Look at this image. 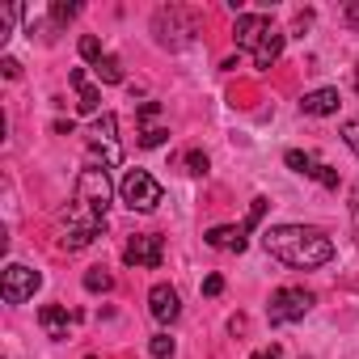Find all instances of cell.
<instances>
[{"mask_svg": "<svg viewBox=\"0 0 359 359\" xmlns=\"http://www.w3.org/2000/svg\"><path fill=\"white\" fill-rule=\"evenodd\" d=\"M165 140H169L165 127H144V131H140V144H144V148H156V144H165Z\"/></svg>", "mask_w": 359, "mask_h": 359, "instance_id": "obj_22", "label": "cell"}, {"mask_svg": "<svg viewBox=\"0 0 359 359\" xmlns=\"http://www.w3.org/2000/svg\"><path fill=\"white\" fill-rule=\"evenodd\" d=\"M102 161V169L106 165H118L123 161V148H118V118L106 110L102 118H97V127H93V144H89V165H97Z\"/></svg>", "mask_w": 359, "mask_h": 359, "instance_id": "obj_6", "label": "cell"}, {"mask_svg": "<svg viewBox=\"0 0 359 359\" xmlns=\"http://www.w3.org/2000/svg\"><path fill=\"white\" fill-rule=\"evenodd\" d=\"M279 55H283V34H279V30H271V34H266V43L254 51V64H258V68H271Z\"/></svg>", "mask_w": 359, "mask_h": 359, "instance_id": "obj_15", "label": "cell"}, {"mask_svg": "<svg viewBox=\"0 0 359 359\" xmlns=\"http://www.w3.org/2000/svg\"><path fill=\"white\" fill-rule=\"evenodd\" d=\"M148 313H152L161 325H169V321H177V313H182V300H177V292H173L169 283H156V287L148 292Z\"/></svg>", "mask_w": 359, "mask_h": 359, "instance_id": "obj_10", "label": "cell"}, {"mask_svg": "<svg viewBox=\"0 0 359 359\" xmlns=\"http://www.w3.org/2000/svg\"><path fill=\"white\" fill-rule=\"evenodd\" d=\"M39 325L47 330V338L64 342V338H68V309H64V304H43V309H39Z\"/></svg>", "mask_w": 359, "mask_h": 359, "instance_id": "obj_12", "label": "cell"}, {"mask_svg": "<svg viewBox=\"0 0 359 359\" xmlns=\"http://www.w3.org/2000/svg\"><path fill=\"white\" fill-rule=\"evenodd\" d=\"M118 199H123L131 212H152V208L165 199V191H161V182H156L148 169H127L123 182H118Z\"/></svg>", "mask_w": 359, "mask_h": 359, "instance_id": "obj_3", "label": "cell"}, {"mask_svg": "<svg viewBox=\"0 0 359 359\" xmlns=\"http://www.w3.org/2000/svg\"><path fill=\"white\" fill-rule=\"evenodd\" d=\"M262 250L296 271H313V266H325L334 258V241L321 233V229H309V224H279V229H266L262 233Z\"/></svg>", "mask_w": 359, "mask_h": 359, "instance_id": "obj_2", "label": "cell"}, {"mask_svg": "<svg viewBox=\"0 0 359 359\" xmlns=\"http://www.w3.org/2000/svg\"><path fill=\"white\" fill-rule=\"evenodd\" d=\"M283 161H287V169H296V173H304V177H313V169H317V161H313L309 152H300V148H292Z\"/></svg>", "mask_w": 359, "mask_h": 359, "instance_id": "obj_17", "label": "cell"}, {"mask_svg": "<svg viewBox=\"0 0 359 359\" xmlns=\"http://www.w3.org/2000/svg\"><path fill=\"white\" fill-rule=\"evenodd\" d=\"M338 106H342L338 89H313V93H304V102H300V110H304V114H313V118L338 114Z\"/></svg>", "mask_w": 359, "mask_h": 359, "instance_id": "obj_11", "label": "cell"}, {"mask_svg": "<svg viewBox=\"0 0 359 359\" xmlns=\"http://www.w3.org/2000/svg\"><path fill=\"white\" fill-rule=\"evenodd\" d=\"M110 177L102 165H89L81 169L76 177V191H72V208L64 216V237L60 245L64 250H85L102 229H106V208H110Z\"/></svg>", "mask_w": 359, "mask_h": 359, "instance_id": "obj_1", "label": "cell"}, {"mask_svg": "<svg viewBox=\"0 0 359 359\" xmlns=\"http://www.w3.org/2000/svg\"><path fill=\"white\" fill-rule=\"evenodd\" d=\"M342 22H346L351 30H359V0H351V5L342 9Z\"/></svg>", "mask_w": 359, "mask_h": 359, "instance_id": "obj_27", "label": "cell"}, {"mask_svg": "<svg viewBox=\"0 0 359 359\" xmlns=\"http://www.w3.org/2000/svg\"><path fill=\"white\" fill-rule=\"evenodd\" d=\"M81 60H89V64H97V60H102V43H97L93 34H85V39H81Z\"/></svg>", "mask_w": 359, "mask_h": 359, "instance_id": "obj_21", "label": "cell"}, {"mask_svg": "<svg viewBox=\"0 0 359 359\" xmlns=\"http://www.w3.org/2000/svg\"><path fill=\"white\" fill-rule=\"evenodd\" d=\"M152 34H156L161 47H187L191 34H195V18H191L187 9H177V5L156 9V18H152Z\"/></svg>", "mask_w": 359, "mask_h": 359, "instance_id": "obj_4", "label": "cell"}, {"mask_svg": "<svg viewBox=\"0 0 359 359\" xmlns=\"http://www.w3.org/2000/svg\"><path fill=\"white\" fill-rule=\"evenodd\" d=\"M39 287H43V275H39V271H30V266H22V262H13V266L5 271L0 296H5V304H26Z\"/></svg>", "mask_w": 359, "mask_h": 359, "instance_id": "obj_7", "label": "cell"}, {"mask_svg": "<svg viewBox=\"0 0 359 359\" xmlns=\"http://www.w3.org/2000/svg\"><path fill=\"white\" fill-rule=\"evenodd\" d=\"M279 355H283V351H279V346H275V342H271V346H262V351H258V355H254V359H279Z\"/></svg>", "mask_w": 359, "mask_h": 359, "instance_id": "obj_31", "label": "cell"}, {"mask_svg": "<svg viewBox=\"0 0 359 359\" xmlns=\"http://www.w3.org/2000/svg\"><path fill=\"white\" fill-rule=\"evenodd\" d=\"M110 287H114V279L106 271H89L85 275V292H110Z\"/></svg>", "mask_w": 359, "mask_h": 359, "instance_id": "obj_19", "label": "cell"}, {"mask_svg": "<svg viewBox=\"0 0 359 359\" xmlns=\"http://www.w3.org/2000/svg\"><path fill=\"white\" fill-rule=\"evenodd\" d=\"M165 258V241L156 233H144V237H131L127 250H123V262L127 266H144V271H156Z\"/></svg>", "mask_w": 359, "mask_h": 359, "instance_id": "obj_8", "label": "cell"}, {"mask_svg": "<svg viewBox=\"0 0 359 359\" xmlns=\"http://www.w3.org/2000/svg\"><path fill=\"white\" fill-rule=\"evenodd\" d=\"M97 76H102L106 85H118V81H123V64H118L114 55H102V60H97Z\"/></svg>", "mask_w": 359, "mask_h": 359, "instance_id": "obj_16", "label": "cell"}, {"mask_svg": "<svg viewBox=\"0 0 359 359\" xmlns=\"http://www.w3.org/2000/svg\"><path fill=\"white\" fill-rule=\"evenodd\" d=\"M262 216H266V199H254V208H250V216H245V224H241V229L250 233V229H254V224H258Z\"/></svg>", "mask_w": 359, "mask_h": 359, "instance_id": "obj_24", "label": "cell"}, {"mask_svg": "<svg viewBox=\"0 0 359 359\" xmlns=\"http://www.w3.org/2000/svg\"><path fill=\"white\" fill-rule=\"evenodd\" d=\"M89 359H93V355H89Z\"/></svg>", "mask_w": 359, "mask_h": 359, "instance_id": "obj_33", "label": "cell"}, {"mask_svg": "<svg viewBox=\"0 0 359 359\" xmlns=\"http://www.w3.org/2000/svg\"><path fill=\"white\" fill-rule=\"evenodd\" d=\"M68 81L81 89V97H76V110H81V114H97V106H102V93H97V89L85 81V68H72V72H68Z\"/></svg>", "mask_w": 359, "mask_h": 359, "instance_id": "obj_13", "label": "cell"}, {"mask_svg": "<svg viewBox=\"0 0 359 359\" xmlns=\"http://www.w3.org/2000/svg\"><path fill=\"white\" fill-rule=\"evenodd\" d=\"M351 220H355V237H359V187L351 191Z\"/></svg>", "mask_w": 359, "mask_h": 359, "instance_id": "obj_30", "label": "cell"}, {"mask_svg": "<svg viewBox=\"0 0 359 359\" xmlns=\"http://www.w3.org/2000/svg\"><path fill=\"white\" fill-rule=\"evenodd\" d=\"M275 26H271V18H262V13H241L237 18V26H233V39H237V47L241 51H258L262 43H266V34H271Z\"/></svg>", "mask_w": 359, "mask_h": 359, "instance_id": "obj_9", "label": "cell"}, {"mask_svg": "<svg viewBox=\"0 0 359 359\" xmlns=\"http://www.w3.org/2000/svg\"><path fill=\"white\" fill-rule=\"evenodd\" d=\"M76 13H81V5H76V0H68V5H64V0H55V5H51V22H55V26L72 22Z\"/></svg>", "mask_w": 359, "mask_h": 359, "instance_id": "obj_18", "label": "cell"}, {"mask_svg": "<svg viewBox=\"0 0 359 359\" xmlns=\"http://www.w3.org/2000/svg\"><path fill=\"white\" fill-rule=\"evenodd\" d=\"M148 351H152V359H169V355H173V338H169V334H156V338L148 342Z\"/></svg>", "mask_w": 359, "mask_h": 359, "instance_id": "obj_20", "label": "cell"}, {"mask_svg": "<svg viewBox=\"0 0 359 359\" xmlns=\"http://www.w3.org/2000/svg\"><path fill=\"white\" fill-rule=\"evenodd\" d=\"M208 245H212V250H233V254H241V250H245V229H233V224L208 229Z\"/></svg>", "mask_w": 359, "mask_h": 359, "instance_id": "obj_14", "label": "cell"}, {"mask_svg": "<svg viewBox=\"0 0 359 359\" xmlns=\"http://www.w3.org/2000/svg\"><path fill=\"white\" fill-rule=\"evenodd\" d=\"M187 173H208V152H187Z\"/></svg>", "mask_w": 359, "mask_h": 359, "instance_id": "obj_23", "label": "cell"}, {"mask_svg": "<svg viewBox=\"0 0 359 359\" xmlns=\"http://www.w3.org/2000/svg\"><path fill=\"white\" fill-rule=\"evenodd\" d=\"M342 140H346V144H351V152L359 156V118H351V123L342 127Z\"/></svg>", "mask_w": 359, "mask_h": 359, "instance_id": "obj_25", "label": "cell"}, {"mask_svg": "<svg viewBox=\"0 0 359 359\" xmlns=\"http://www.w3.org/2000/svg\"><path fill=\"white\" fill-rule=\"evenodd\" d=\"M313 304H317L313 292H304V287H279V292L271 296L266 317H271V325H292V321H304Z\"/></svg>", "mask_w": 359, "mask_h": 359, "instance_id": "obj_5", "label": "cell"}, {"mask_svg": "<svg viewBox=\"0 0 359 359\" xmlns=\"http://www.w3.org/2000/svg\"><path fill=\"white\" fill-rule=\"evenodd\" d=\"M0 68H5V76H9V81H18V76H22V64H18V60H9V55L0 60Z\"/></svg>", "mask_w": 359, "mask_h": 359, "instance_id": "obj_29", "label": "cell"}, {"mask_svg": "<svg viewBox=\"0 0 359 359\" xmlns=\"http://www.w3.org/2000/svg\"><path fill=\"white\" fill-rule=\"evenodd\" d=\"M156 110H161L156 102H144V106H140V118H156Z\"/></svg>", "mask_w": 359, "mask_h": 359, "instance_id": "obj_32", "label": "cell"}, {"mask_svg": "<svg viewBox=\"0 0 359 359\" xmlns=\"http://www.w3.org/2000/svg\"><path fill=\"white\" fill-rule=\"evenodd\" d=\"M220 292H224V279L220 275H208L203 279V296H220Z\"/></svg>", "mask_w": 359, "mask_h": 359, "instance_id": "obj_28", "label": "cell"}, {"mask_svg": "<svg viewBox=\"0 0 359 359\" xmlns=\"http://www.w3.org/2000/svg\"><path fill=\"white\" fill-rule=\"evenodd\" d=\"M313 177H317V182H321V187H330V191L338 187V173H334L330 165H317V169H313Z\"/></svg>", "mask_w": 359, "mask_h": 359, "instance_id": "obj_26", "label": "cell"}]
</instances>
